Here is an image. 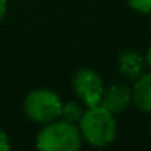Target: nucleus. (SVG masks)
Returning <instances> with one entry per match:
<instances>
[{
  "mask_svg": "<svg viewBox=\"0 0 151 151\" xmlns=\"http://www.w3.org/2000/svg\"><path fill=\"white\" fill-rule=\"evenodd\" d=\"M145 63H146V65L150 67V70H151V46L148 47L146 54H145Z\"/></svg>",
  "mask_w": 151,
  "mask_h": 151,
  "instance_id": "12",
  "label": "nucleus"
},
{
  "mask_svg": "<svg viewBox=\"0 0 151 151\" xmlns=\"http://www.w3.org/2000/svg\"><path fill=\"white\" fill-rule=\"evenodd\" d=\"M62 99L55 91L47 88H36L24 96L23 112L34 124H47L60 117Z\"/></svg>",
  "mask_w": 151,
  "mask_h": 151,
  "instance_id": "3",
  "label": "nucleus"
},
{
  "mask_svg": "<svg viewBox=\"0 0 151 151\" xmlns=\"http://www.w3.org/2000/svg\"><path fill=\"white\" fill-rule=\"evenodd\" d=\"M99 104L111 111L114 115L122 114L132 104V88L125 83H114L111 86H104Z\"/></svg>",
  "mask_w": 151,
  "mask_h": 151,
  "instance_id": "5",
  "label": "nucleus"
},
{
  "mask_svg": "<svg viewBox=\"0 0 151 151\" xmlns=\"http://www.w3.org/2000/svg\"><path fill=\"white\" fill-rule=\"evenodd\" d=\"M128 7L137 13H151V0H127Z\"/></svg>",
  "mask_w": 151,
  "mask_h": 151,
  "instance_id": "9",
  "label": "nucleus"
},
{
  "mask_svg": "<svg viewBox=\"0 0 151 151\" xmlns=\"http://www.w3.org/2000/svg\"><path fill=\"white\" fill-rule=\"evenodd\" d=\"M72 89L85 107H93V106H98L101 102L104 81L94 68L83 67L73 73Z\"/></svg>",
  "mask_w": 151,
  "mask_h": 151,
  "instance_id": "4",
  "label": "nucleus"
},
{
  "mask_svg": "<svg viewBox=\"0 0 151 151\" xmlns=\"http://www.w3.org/2000/svg\"><path fill=\"white\" fill-rule=\"evenodd\" d=\"M81 143L78 125L60 117L44 124L36 135V148L41 151H76Z\"/></svg>",
  "mask_w": 151,
  "mask_h": 151,
  "instance_id": "2",
  "label": "nucleus"
},
{
  "mask_svg": "<svg viewBox=\"0 0 151 151\" xmlns=\"http://www.w3.org/2000/svg\"><path fill=\"white\" fill-rule=\"evenodd\" d=\"M132 86V102L141 112L151 114V72L141 73L137 80H133Z\"/></svg>",
  "mask_w": 151,
  "mask_h": 151,
  "instance_id": "6",
  "label": "nucleus"
},
{
  "mask_svg": "<svg viewBox=\"0 0 151 151\" xmlns=\"http://www.w3.org/2000/svg\"><path fill=\"white\" fill-rule=\"evenodd\" d=\"M7 12H8V2L7 0H0V23L4 21Z\"/></svg>",
  "mask_w": 151,
  "mask_h": 151,
  "instance_id": "11",
  "label": "nucleus"
},
{
  "mask_svg": "<svg viewBox=\"0 0 151 151\" xmlns=\"http://www.w3.org/2000/svg\"><path fill=\"white\" fill-rule=\"evenodd\" d=\"M150 135H151V120H150Z\"/></svg>",
  "mask_w": 151,
  "mask_h": 151,
  "instance_id": "13",
  "label": "nucleus"
},
{
  "mask_svg": "<svg viewBox=\"0 0 151 151\" xmlns=\"http://www.w3.org/2000/svg\"><path fill=\"white\" fill-rule=\"evenodd\" d=\"M12 148V143H10V137L8 133L0 127V151H8Z\"/></svg>",
  "mask_w": 151,
  "mask_h": 151,
  "instance_id": "10",
  "label": "nucleus"
},
{
  "mask_svg": "<svg viewBox=\"0 0 151 151\" xmlns=\"http://www.w3.org/2000/svg\"><path fill=\"white\" fill-rule=\"evenodd\" d=\"M85 107L81 102L78 101H68V102H62V109H60V119L72 124H78V120L81 119Z\"/></svg>",
  "mask_w": 151,
  "mask_h": 151,
  "instance_id": "8",
  "label": "nucleus"
},
{
  "mask_svg": "<svg viewBox=\"0 0 151 151\" xmlns=\"http://www.w3.org/2000/svg\"><path fill=\"white\" fill-rule=\"evenodd\" d=\"M145 57L137 50H124L120 52L117 60L119 72L127 80H137L145 70Z\"/></svg>",
  "mask_w": 151,
  "mask_h": 151,
  "instance_id": "7",
  "label": "nucleus"
},
{
  "mask_svg": "<svg viewBox=\"0 0 151 151\" xmlns=\"http://www.w3.org/2000/svg\"><path fill=\"white\" fill-rule=\"evenodd\" d=\"M76 125L83 141L96 148L109 146L117 137L115 115L106 107H102L101 104L85 107V112Z\"/></svg>",
  "mask_w": 151,
  "mask_h": 151,
  "instance_id": "1",
  "label": "nucleus"
}]
</instances>
